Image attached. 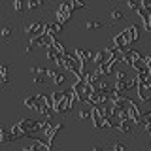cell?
Returning a JSON list of instances; mask_svg holds the SVG:
<instances>
[{
	"label": "cell",
	"instance_id": "obj_1",
	"mask_svg": "<svg viewBox=\"0 0 151 151\" xmlns=\"http://www.w3.org/2000/svg\"><path fill=\"white\" fill-rule=\"evenodd\" d=\"M72 6H70V2H60V6L57 8L55 12V17H57V23H60V25H64L66 21H68L70 17H72Z\"/></svg>",
	"mask_w": 151,
	"mask_h": 151
},
{
	"label": "cell",
	"instance_id": "obj_2",
	"mask_svg": "<svg viewBox=\"0 0 151 151\" xmlns=\"http://www.w3.org/2000/svg\"><path fill=\"white\" fill-rule=\"evenodd\" d=\"M138 87V79H136V76H129L127 79H123V81H115L113 83V89H115L117 93H125V91H130V89Z\"/></svg>",
	"mask_w": 151,
	"mask_h": 151
},
{
	"label": "cell",
	"instance_id": "obj_3",
	"mask_svg": "<svg viewBox=\"0 0 151 151\" xmlns=\"http://www.w3.org/2000/svg\"><path fill=\"white\" fill-rule=\"evenodd\" d=\"M91 125H93V129H94V130H102V129H106V119H104L100 108H96V106L91 108Z\"/></svg>",
	"mask_w": 151,
	"mask_h": 151
},
{
	"label": "cell",
	"instance_id": "obj_4",
	"mask_svg": "<svg viewBox=\"0 0 151 151\" xmlns=\"http://www.w3.org/2000/svg\"><path fill=\"white\" fill-rule=\"evenodd\" d=\"M45 28H47V23H44V21H36V23H32V25L25 27V32L30 36V40H34V38H38V36L45 34Z\"/></svg>",
	"mask_w": 151,
	"mask_h": 151
},
{
	"label": "cell",
	"instance_id": "obj_5",
	"mask_svg": "<svg viewBox=\"0 0 151 151\" xmlns=\"http://www.w3.org/2000/svg\"><path fill=\"white\" fill-rule=\"evenodd\" d=\"M28 145L32 147V151H51V145L45 140H40L36 136H28Z\"/></svg>",
	"mask_w": 151,
	"mask_h": 151
},
{
	"label": "cell",
	"instance_id": "obj_6",
	"mask_svg": "<svg viewBox=\"0 0 151 151\" xmlns=\"http://www.w3.org/2000/svg\"><path fill=\"white\" fill-rule=\"evenodd\" d=\"M76 57H78L79 60H81L83 64H87L89 60H91L93 63V59H94V53H96V51H93V49H85V47H76Z\"/></svg>",
	"mask_w": 151,
	"mask_h": 151
},
{
	"label": "cell",
	"instance_id": "obj_7",
	"mask_svg": "<svg viewBox=\"0 0 151 151\" xmlns=\"http://www.w3.org/2000/svg\"><path fill=\"white\" fill-rule=\"evenodd\" d=\"M53 40H55V38L49 36V34L45 32V34L38 36V38H34V40H30V45H32V47H45V49H47V47L53 44Z\"/></svg>",
	"mask_w": 151,
	"mask_h": 151
},
{
	"label": "cell",
	"instance_id": "obj_8",
	"mask_svg": "<svg viewBox=\"0 0 151 151\" xmlns=\"http://www.w3.org/2000/svg\"><path fill=\"white\" fill-rule=\"evenodd\" d=\"M123 34H125L127 42H129V45H130V44H134V42L140 38V28L136 27V25H129L125 30H123Z\"/></svg>",
	"mask_w": 151,
	"mask_h": 151
},
{
	"label": "cell",
	"instance_id": "obj_9",
	"mask_svg": "<svg viewBox=\"0 0 151 151\" xmlns=\"http://www.w3.org/2000/svg\"><path fill=\"white\" fill-rule=\"evenodd\" d=\"M136 94H138L140 102H151V87L144 83H138V87H136Z\"/></svg>",
	"mask_w": 151,
	"mask_h": 151
},
{
	"label": "cell",
	"instance_id": "obj_10",
	"mask_svg": "<svg viewBox=\"0 0 151 151\" xmlns=\"http://www.w3.org/2000/svg\"><path fill=\"white\" fill-rule=\"evenodd\" d=\"M60 130H63V123H53V125H51V129L49 130H47L45 132V142H47V144H49V145H53V142H55V136L57 134H59V132Z\"/></svg>",
	"mask_w": 151,
	"mask_h": 151
},
{
	"label": "cell",
	"instance_id": "obj_11",
	"mask_svg": "<svg viewBox=\"0 0 151 151\" xmlns=\"http://www.w3.org/2000/svg\"><path fill=\"white\" fill-rule=\"evenodd\" d=\"M45 57H47L49 60H53V63H55L57 66H63V55H60V53L55 49L53 45H49V47L45 49Z\"/></svg>",
	"mask_w": 151,
	"mask_h": 151
},
{
	"label": "cell",
	"instance_id": "obj_12",
	"mask_svg": "<svg viewBox=\"0 0 151 151\" xmlns=\"http://www.w3.org/2000/svg\"><path fill=\"white\" fill-rule=\"evenodd\" d=\"M45 32L49 36H53V38H57L60 34V32H63V25H60V23H47V28H45Z\"/></svg>",
	"mask_w": 151,
	"mask_h": 151
},
{
	"label": "cell",
	"instance_id": "obj_13",
	"mask_svg": "<svg viewBox=\"0 0 151 151\" xmlns=\"http://www.w3.org/2000/svg\"><path fill=\"white\" fill-rule=\"evenodd\" d=\"M113 45L119 47V49H129V42H127V38L123 32H119V34L113 36Z\"/></svg>",
	"mask_w": 151,
	"mask_h": 151
},
{
	"label": "cell",
	"instance_id": "obj_14",
	"mask_svg": "<svg viewBox=\"0 0 151 151\" xmlns=\"http://www.w3.org/2000/svg\"><path fill=\"white\" fill-rule=\"evenodd\" d=\"M108 60V51H106V47L104 49H98L96 53H94V59H93V64H96V66H100L104 64Z\"/></svg>",
	"mask_w": 151,
	"mask_h": 151
},
{
	"label": "cell",
	"instance_id": "obj_15",
	"mask_svg": "<svg viewBox=\"0 0 151 151\" xmlns=\"http://www.w3.org/2000/svg\"><path fill=\"white\" fill-rule=\"evenodd\" d=\"M66 94H68V91H53V93H51L53 106H59V104H63V102L66 100Z\"/></svg>",
	"mask_w": 151,
	"mask_h": 151
},
{
	"label": "cell",
	"instance_id": "obj_16",
	"mask_svg": "<svg viewBox=\"0 0 151 151\" xmlns=\"http://www.w3.org/2000/svg\"><path fill=\"white\" fill-rule=\"evenodd\" d=\"M108 17H110V21H123L125 19V13H123V9L121 8H111L110 9V13H108Z\"/></svg>",
	"mask_w": 151,
	"mask_h": 151
},
{
	"label": "cell",
	"instance_id": "obj_17",
	"mask_svg": "<svg viewBox=\"0 0 151 151\" xmlns=\"http://www.w3.org/2000/svg\"><path fill=\"white\" fill-rule=\"evenodd\" d=\"M104 25H106V23L100 21V19H89V21L85 23V28H87V30H98V28H104Z\"/></svg>",
	"mask_w": 151,
	"mask_h": 151
},
{
	"label": "cell",
	"instance_id": "obj_18",
	"mask_svg": "<svg viewBox=\"0 0 151 151\" xmlns=\"http://www.w3.org/2000/svg\"><path fill=\"white\" fill-rule=\"evenodd\" d=\"M140 125H144L145 132L151 136V111H145L144 115H142V123H140Z\"/></svg>",
	"mask_w": 151,
	"mask_h": 151
},
{
	"label": "cell",
	"instance_id": "obj_19",
	"mask_svg": "<svg viewBox=\"0 0 151 151\" xmlns=\"http://www.w3.org/2000/svg\"><path fill=\"white\" fill-rule=\"evenodd\" d=\"M132 125H134L132 121H121L119 127H117V130L123 132V134H130V132H132Z\"/></svg>",
	"mask_w": 151,
	"mask_h": 151
},
{
	"label": "cell",
	"instance_id": "obj_20",
	"mask_svg": "<svg viewBox=\"0 0 151 151\" xmlns=\"http://www.w3.org/2000/svg\"><path fill=\"white\" fill-rule=\"evenodd\" d=\"M25 108H28V110H34L36 104H38V94H32V96H27L25 98Z\"/></svg>",
	"mask_w": 151,
	"mask_h": 151
},
{
	"label": "cell",
	"instance_id": "obj_21",
	"mask_svg": "<svg viewBox=\"0 0 151 151\" xmlns=\"http://www.w3.org/2000/svg\"><path fill=\"white\" fill-rule=\"evenodd\" d=\"M0 142H2V144H8V142H15V138L12 136V132H8L6 129H2V130H0Z\"/></svg>",
	"mask_w": 151,
	"mask_h": 151
},
{
	"label": "cell",
	"instance_id": "obj_22",
	"mask_svg": "<svg viewBox=\"0 0 151 151\" xmlns=\"http://www.w3.org/2000/svg\"><path fill=\"white\" fill-rule=\"evenodd\" d=\"M51 45H53V47H55V49L59 51V53L63 55V57H64L66 53H68V51H66V47H64V44H63V42L59 40V38H55V40H53V44H51Z\"/></svg>",
	"mask_w": 151,
	"mask_h": 151
},
{
	"label": "cell",
	"instance_id": "obj_23",
	"mask_svg": "<svg viewBox=\"0 0 151 151\" xmlns=\"http://www.w3.org/2000/svg\"><path fill=\"white\" fill-rule=\"evenodd\" d=\"M78 117L81 121H85V119H91V108H81V110L78 111Z\"/></svg>",
	"mask_w": 151,
	"mask_h": 151
},
{
	"label": "cell",
	"instance_id": "obj_24",
	"mask_svg": "<svg viewBox=\"0 0 151 151\" xmlns=\"http://www.w3.org/2000/svg\"><path fill=\"white\" fill-rule=\"evenodd\" d=\"M42 6H44L42 0H28V2H27V9H38Z\"/></svg>",
	"mask_w": 151,
	"mask_h": 151
},
{
	"label": "cell",
	"instance_id": "obj_25",
	"mask_svg": "<svg viewBox=\"0 0 151 151\" xmlns=\"http://www.w3.org/2000/svg\"><path fill=\"white\" fill-rule=\"evenodd\" d=\"M45 72H47V68H44V66H32V68H30V74L44 76V78H45Z\"/></svg>",
	"mask_w": 151,
	"mask_h": 151
},
{
	"label": "cell",
	"instance_id": "obj_26",
	"mask_svg": "<svg viewBox=\"0 0 151 151\" xmlns=\"http://www.w3.org/2000/svg\"><path fill=\"white\" fill-rule=\"evenodd\" d=\"M64 81H66V74H64V72H59V74L55 76V79H53L55 85H63Z\"/></svg>",
	"mask_w": 151,
	"mask_h": 151
},
{
	"label": "cell",
	"instance_id": "obj_27",
	"mask_svg": "<svg viewBox=\"0 0 151 151\" xmlns=\"http://www.w3.org/2000/svg\"><path fill=\"white\" fill-rule=\"evenodd\" d=\"M127 144H123V142H115V144L111 145V151H127Z\"/></svg>",
	"mask_w": 151,
	"mask_h": 151
},
{
	"label": "cell",
	"instance_id": "obj_28",
	"mask_svg": "<svg viewBox=\"0 0 151 151\" xmlns=\"http://www.w3.org/2000/svg\"><path fill=\"white\" fill-rule=\"evenodd\" d=\"M25 8H27V2H23V0H15V2H13V9H15V12H23Z\"/></svg>",
	"mask_w": 151,
	"mask_h": 151
},
{
	"label": "cell",
	"instance_id": "obj_29",
	"mask_svg": "<svg viewBox=\"0 0 151 151\" xmlns=\"http://www.w3.org/2000/svg\"><path fill=\"white\" fill-rule=\"evenodd\" d=\"M32 83H34L36 87H40V85L45 83V78H44V76H34V78H32Z\"/></svg>",
	"mask_w": 151,
	"mask_h": 151
},
{
	"label": "cell",
	"instance_id": "obj_30",
	"mask_svg": "<svg viewBox=\"0 0 151 151\" xmlns=\"http://www.w3.org/2000/svg\"><path fill=\"white\" fill-rule=\"evenodd\" d=\"M129 78V74L125 72V70H119V72H115V81H123V79Z\"/></svg>",
	"mask_w": 151,
	"mask_h": 151
},
{
	"label": "cell",
	"instance_id": "obj_31",
	"mask_svg": "<svg viewBox=\"0 0 151 151\" xmlns=\"http://www.w3.org/2000/svg\"><path fill=\"white\" fill-rule=\"evenodd\" d=\"M70 6H72V9H81V8L87 6V4H85V2H79V0H74V2H70Z\"/></svg>",
	"mask_w": 151,
	"mask_h": 151
},
{
	"label": "cell",
	"instance_id": "obj_32",
	"mask_svg": "<svg viewBox=\"0 0 151 151\" xmlns=\"http://www.w3.org/2000/svg\"><path fill=\"white\" fill-rule=\"evenodd\" d=\"M127 8H129V9H136V12H138V9H140V4L134 2V0H129V2H127Z\"/></svg>",
	"mask_w": 151,
	"mask_h": 151
},
{
	"label": "cell",
	"instance_id": "obj_33",
	"mask_svg": "<svg viewBox=\"0 0 151 151\" xmlns=\"http://www.w3.org/2000/svg\"><path fill=\"white\" fill-rule=\"evenodd\" d=\"M59 74L55 68H47V72H45V78H49V79H55V76Z\"/></svg>",
	"mask_w": 151,
	"mask_h": 151
},
{
	"label": "cell",
	"instance_id": "obj_34",
	"mask_svg": "<svg viewBox=\"0 0 151 151\" xmlns=\"http://www.w3.org/2000/svg\"><path fill=\"white\" fill-rule=\"evenodd\" d=\"M9 34H12V28H9V27H4L2 30H0V36H2V38H9Z\"/></svg>",
	"mask_w": 151,
	"mask_h": 151
},
{
	"label": "cell",
	"instance_id": "obj_35",
	"mask_svg": "<svg viewBox=\"0 0 151 151\" xmlns=\"http://www.w3.org/2000/svg\"><path fill=\"white\" fill-rule=\"evenodd\" d=\"M144 9H147V12L151 13V0H142V4H140Z\"/></svg>",
	"mask_w": 151,
	"mask_h": 151
},
{
	"label": "cell",
	"instance_id": "obj_36",
	"mask_svg": "<svg viewBox=\"0 0 151 151\" xmlns=\"http://www.w3.org/2000/svg\"><path fill=\"white\" fill-rule=\"evenodd\" d=\"M142 60L147 64V68H151V55H144V59H142Z\"/></svg>",
	"mask_w": 151,
	"mask_h": 151
},
{
	"label": "cell",
	"instance_id": "obj_37",
	"mask_svg": "<svg viewBox=\"0 0 151 151\" xmlns=\"http://www.w3.org/2000/svg\"><path fill=\"white\" fill-rule=\"evenodd\" d=\"M19 151H32V147H30V145H23V147L19 149Z\"/></svg>",
	"mask_w": 151,
	"mask_h": 151
}]
</instances>
